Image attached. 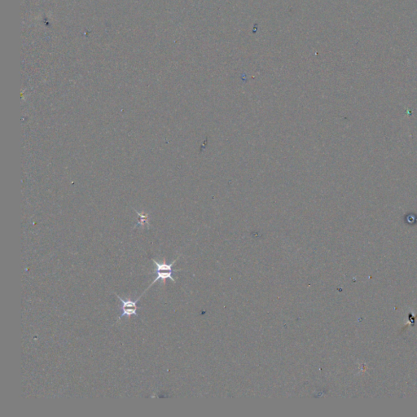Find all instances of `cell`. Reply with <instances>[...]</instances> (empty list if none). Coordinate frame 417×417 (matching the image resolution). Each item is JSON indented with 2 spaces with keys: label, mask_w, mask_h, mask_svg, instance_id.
Segmentation results:
<instances>
[{
  "label": "cell",
  "mask_w": 417,
  "mask_h": 417,
  "mask_svg": "<svg viewBox=\"0 0 417 417\" xmlns=\"http://www.w3.org/2000/svg\"><path fill=\"white\" fill-rule=\"evenodd\" d=\"M178 259H179V258H177L175 260L173 261V263H170V264L157 263V261L153 259L152 262L154 263L155 265L157 267V268H156V271H155L153 273H156V274H157V277L155 278V280L152 281V284L147 288V290H145V292H143L141 296L145 294V292H146V291H147V290H148V289H149V288L151 287L154 283L157 282L158 280H164L165 282L166 280L169 279V280H172L173 282H175V280H174L172 275H173V272H174V271H179L180 270L173 271L172 270V267H173L174 263H176V261L178 260Z\"/></svg>",
  "instance_id": "6da1fadb"
},
{
  "label": "cell",
  "mask_w": 417,
  "mask_h": 417,
  "mask_svg": "<svg viewBox=\"0 0 417 417\" xmlns=\"http://www.w3.org/2000/svg\"><path fill=\"white\" fill-rule=\"evenodd\" d=\"M117 297L119 298L121 302H122V307H121L122 314L118 318V320H120L124 316L130 317L131 315L138 316L137 310L140 309V307H138L137 303L140 301V297L137 300H135V301H131V300H126L125 301V300L121 298L118 294H117Z\"/></svg>",
  "instance_id": "7a4b0ae2"
}]
</instances>
